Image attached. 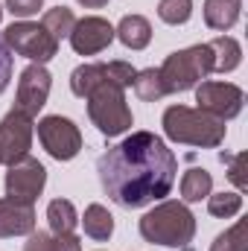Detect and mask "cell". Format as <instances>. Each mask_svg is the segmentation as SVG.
Wrapping results in <instances>:
<instances>
[{
	"label": "cell",
	"mask_w": 248,
	"mask_h": 251,
	"mask_svg": "<svg viewBox=\"0 0 248 251\" xmlns=\"http://www.w3.org/2000/svg\"><path fill=\"white\" fill-rule=\"evenodd\" d=\"M3 44L12 53H18V56H24V59H29V62H35V64L50 62L59 53V41L41 24H29V21H18V24L6 26Z\"/></svg>",
	"instance_id": "6"
},
{
	"label": "cell",
	"mask_w": 248,
	"mask_h": 251,
	"mask_svg": "<svg viewBox=\"0 0 248 251\" xmlns=\"http://www.w3.org/2000/svg\"><path fill=\"white\" fill-rule=\"evenodd\" d=\"M82 225H85V234L91 240H97V243H105L114 234V216L102 204H88L85 216H82Z\"/></svg>",
	"instance_id": "18"
},
{
	"label": "cell",
	"mask_w": 248,
	"mask_h": 251,
	"mask_svg": "<svg viewBox=\"0 0 248 251\" xmlns=\"http://www.w3.org/2000/svg\"><path fill=\"white\" fill-rule=\"evenodd\" d=\"M193 15V0H161L158 3V18L170 26H181Z\"/></svg>",
	"instance_id": "25"
},
{
	"label": "cell",
	"mask_w": 248,
	"mask_h": 251,
	"mask_svg": "<svg viewBox=\"0 0 248 251\" xmlns=\"http://www.w3.org/2000/svg\"><path fill=\"white\" fill-rule=\"evenodd\" d=\"M231 164V170H228V178L237 184V190L243 193L248 187V178H246V152L243 155H237V158H228V155H222V164Z\"/></svg>",
	"instance_id": "26"
},
{
	"label": "cell",
	"mask_w": 248,
	"mask_h": 251,
	"mask_svg": "<svg viewBox=\"0 0 248 251\" xmlns=\"http://www.w3.org/2000/svg\"><path fill=\"white\" fill-rule=\"evenodd\" d=\"M137 231L152 246L187 249L196 237V216L190 213L184 201H161L158 207L143 213Z\"/></svg>",
	"instance_id": "2"
},
{
	"label": "cell",
	"mask_w": 248,
	"mask_h": 251,
	"mask_svg": "<svg viewBox=\"0 0 248 251\" xmlns=\"http://www.w3.org/2000/svg\"><path fill=\"white\" fill-rule=\"evenodd\" d=\"M88 117L105 137H117L125 128H131L134 120H131V108L125 105V88L111 82L99 85L88 97Z\"/></svg>",
	"instance_id": "5"
},
{
	"label": "cell",
	"mask_w": 248,
	"mask_h": 251,
	"mask_svg": "<svg viewBox=\"0 0 248 251\" xmlns=\"http://www.w3.org/2000/svg\"><path fill=\"white\" fill-rule=\"evenodd\" d=\"M38 140L56 161H73L82 149V131L73 120L62 114H50L38 120Z\"/></svg>",
	"instance_id": "7"
},
{
	"label": "cell",
	"mask_w": 248,
	"mask_h": 251,
	"mask_svg": "<svg viewBox=\"0 0 248 251\" xmlns=\"http://www.w3.org/2000/svg\"><path fill=\"white\" fill-rule=\"evenodd\" d=\"M243 12V0H204V24L210 29L228 32Z\"/></svg>",
	"instance_id": "16"
},
{
	"label": "cell",
	"mask_w": 248,
	"mask_h": 251,
	"mask_svg": "<svg viewBox=\"0 0 248 251\" xmlns=\"http://www.w3.org/2000/svg\"><path fill=\"white\" fill-rule=\"evenodd\" d=\"M178 161L152 131H134L117 146H108L97 161V176L105 196L125 210L146 207L170 196Z\"/></svg>",
	"instance_id": "1"
},
{
	"label": "cell",
	"mask_w": 248,
	"mask_h": 251,
	"mask_svg": "<svg viewBox=\"0 0 248 251\" xmlns=\"http://www.w3.org/2000/svg\"><path fill=\"white\" fill-rule=\"evenodd\" d=\"M29 146H32V117L12 108L0 120V164L12 167L15 161L29 155Z\"/></svg>",
	"instance_id": "10"
},
{
	"label": "cell",
	"mask_w": 248,
	"mask_h": 251,
	"mask_svg": "<svg viewBox=\"0 0 248 251\" xmlns=\"http://www.w3.org/2000/svg\"><path fill=\"white\" fill-rule=\"evenodd\" d=\"M207 210L210 216H219V219H231L243 210V193H210L207 196Z\"/></svg>",
	"instance_id": "23"
},
{
	"label": "cell",
	"mask_w": 248,
	"mask_h": 251,
	"mask_svg": "<svg viewBox=\"0 0 248 251\" xmlns=\"http://www.w3.org/2000/svg\"><path fill=\"white\" fill-rule=\"evenodd\" d=\"M35 231V210L32 204H21L12 199H0V240L24 237Z\"/></svg>",
	"instance_id": "13"
},
{
	"label": "cell",
	"mask_w": 248,
	"mask_h": 251,
	"mask_svg": "<svg viewBox=\"0 0 248 251\" xmlns=\"http://www.w3.org/2000/svg\"><path fill=\"white\" fill-rule=\"evenodd\" d=\"M105 82L114 85V79H111V64L108 62L79 64V67L70 73V91H73L76 97H82V100H88V97H91L99 85H105Z\"/></svg>",
	"instance_id": "14"
},
{
	"label": "cell",
	"mask_w": 248,
	"mask_h": 251,
	"mask_svg": "<svg viewBox=\"0 0 248 251\" xmlns=\"http://www.w3.org/2000/svg\"><path fill=\"white\" fill-rule=\"evenodd\" d=\"M73 24H76V18H73V12L67 9V6H56V9H47L44 12V18H41V26L56 38V41H62L70 35V29H73Z\"/></svg>",
	"instance_id": "22"
},
{
	"label": "cell",
	"mask_w": 248,
	"mask_h": 251,
	"mask_svg": "<svg viewBox=\"0 0 248 251\" xmlns=\"http://www.w3.org/2000/svg\"><path fill=\"white\" fill-rule=\"evenodd\" d=\"M9 79H12V53H9V47L3 44V38H0V94L6 91Z\"/></svg>",
	"instance_id": "29"
},
{
	"label": "cell",
	"mask_w": 248,
	"mask_h": 251,
	"mask_svg": "<svg viewBox=\"0 0 248 251\" xmlns=\"http://www.w3.org/2000/svg\"><path fill=\"white\" fill-rule=\"evenodd\" d=\"M164 134L175 143L184 146H201V149H216L225 140V120H216L198 108L187 105H170L164 111Z\"/></svg>",
	"instance_id": "3"
},
{
	"label": "cell",
	"mask_w": 248,
	"mask_h": 251,
	"mask_svg": "<svg viewBox=\"0 0 248 251\" xmlns=\"http://www.w3.org/2000/svg\"><path fill=\"white\" fill-rule=\"evenodd\" d=\"M114 35L123 41V47H128V50H143L152 41V24L143 15H125L123 21L117 24Z\"/></svg>",
	"instance_id": "15"
},
{
	"label": "cell",
	"mask_w": 248,
	"mask_h": 251,
	"mask_svg": "<svg viewBox=\"0 0 248 251\" xmlns=\"http://www.w3.org/2000/svg\"><path fill=\"white\" fill-rule=\"evenodd\" d=\"M207 47H210V56H213V73H231L243 62V47L231 35H219V38L207 41Z\"/></svg>",
	"instance_id": "17"
},
{
	"label": "cell",
	"mask_w": 248,
	"mask_h": 251,
	"mask_svg": "<svg viewBox=\"0 0 248 251\" xmlns=\"http://www.w3.org/2000/svg\"><path fill=\"white\" fill-rule=\"evenodd\" d=\"M24 251H53V234L32 231L29 240H26V246H24Z\"/></svg>",
	"instance_id": "28"
},
{
	"label": "cell",
	"mask_w": 248,
	"mask_h": 251,
	"mask_svg": "<svg viewBox=\"0 0 248 251\" xmlns=\"http://www.w3.org/2000/svg\"><path fill=\"white\" fill-rule=\"evenodd\" d=\"M246 219H237L225 234L213 240L210 251H248V234H246Z\"/></svg>",
	"instance_id": "24"
},
{
	"label": "cell",
	"mask_w": 248,
	"mask_h": 251,
	"mask_svg": "<svg viewBox=\"0 0 248 251\" xmlns=\"http://www.w3.org/2000/svg\"><path fill=\"white\" fill-rule=\"evenodd\" d=\"M47 222H50V231H53L56 237L73 234V228H76V222H79L73 201H67V199H53V201L47 204Z\"/></svg>",
	"instance_id": "19"
},
{
	"label": "cell",
	"mask_w": 248,
	"mask_h": 251,
	"mask_svg": "<svg viewBox=\"0 0 248 251\" xmlns=\"http://www.w3.org/2000/svg\"><path fill=\"white\" fill-rule=\"evenodd\" d=\"M47 184V170L38 158H21L9 167L6 173V199L21 201V204H35V199L44 193Z\"/></svg>",
	"instance_id": "8"
},
{
	"label": "cell",
	"mask_w": 248,
	"mask_h": 251,
	"mask_svg": "<svg viewBox=\"0 0 248 251\" xmlns=\"http://www.w3.org/2000/svg\"><path fill=\"white\" fill-rule=\"evenodd\" d=\"M158 73H161V82H164L167 94L190 91V88H196L201 79H207L213 73L210 47L207 44H196V47H187V50H175V53H170L164 59Z\"/></svg>",
	"instance_id": "4"
},
{
	"label": "cell",
	"mask_w": 248,
	"mask_h": 251,
	"mask_svg": "<svg viewBox=\"0 0 248 251\" xmlns=\"http://www.w3.org/2000/svg\"><path fill=\"white\" fill-rule=\"evenodd\" d=\"M210 190H213V176L207 170L193 167L184 173V178H181V199L184 201H201L210 196Z\"/></svg>",
	"instance_id": "20"
},
{
	"label": "cell",
	"mask_w": 248,
	"mask_h": 251,
	"mask_svg": "<svg viewBox=\"0 0 248 251\" xmlns=\"http://www.w3.org/2000/svg\"><path fill=\"white\" fill-rule=\"evenodd\" d=\"M41 6H44V0H6V9L15 18H32V15H38Z\"/></svg>",
	"instance_id": "27"
},
{
	"label": "cell",
	"mask_w": 248,
	"mask_h": 251,
	"mask_svg": "<svg viewBox=\"0 0 248 251\" xmlns=\"http://www.w3.org/2000/svg\"><path fill=\"white\" fill-rule=\"evenodd\" d=\"M131 88H134V94H137L143 102H158V100H164V97H167V88H164V82H161V73H158L155 67L137 70V73H134V82H131Z\"/></svg>",
	"instance_id": "21"
},
{
	"label": "cell",
	"mask_w": 248,
	"mask_h": 251,
	"mask_svg": "<svg viewBox=\"0 0 248 251\" xmlns=\"http://www.w3.org/2000/svg\"><path fill=\"white\" fill-rule=\"evenodd\" d=\"M53 251H82V243L73 234H62V237L53 234Z\"/></svg>",
	"instance_id": "30"
},
{
	"label": "cell",
	"mask_w": 248,
	"mask_h": 251,
	"mask_svg": "<svg viewBox=\"0 0 248 251\" xmlns=\"http://www.w3.org/2000/svg\"><path fill=\"white\" fill-rule=\"evenodd\" d=\"M196 102H198V111L216 120H234L243 111L246 94L234 82H201L196 88Z\"/></svg>",
	"instance_id": "9"
},
{
	"label": "cell",
	"mask_w": 248,
	"mask_h": 251,
	"mask_svg": "<svg viewBox=\"0 0 248 251\" xmlns=\"http://www.w3.org/2000/svg\"><path fill=\"white\" fill-rule=\"evenodd\" d=\"M50 88H53V76L44 64H26L21 70V79H18V97H15V108L24 111L26 117H35L44 105H47V97H50Z\"/></svg>",
	"instance_id": "11"
},
{
	"label": "cell",
	"mask_w": 248,
	"mask_h": 251,
	"mask_svg": "<svg viewBox=\"0 0 248 251\" xmlns=\"http://www.w3.org/2000/svg\"><path fill=\"white\" fill-rule=\"evenodd\" d=\"M0 21H3V6H0Z\"/></svg>",
	"instance_id": "32"
},
{
	"label": "cell",
	"mask_w": 248,
	"mask_h": 251,
	"mask_svg": "<svg viewBox=\"0 0 248 251\" xmlns=\"http://www.w3.org/2000/svg\"><path fill=\"white\" fill-rule=\"evenodd\" d=\"M76 3H82L85 9H102V6H105L108 0H76Z\"/></svg>",
	"instance_id": "31"
},
{
	"label": "cell",
	"mask_w": 248,
	"mask_h": 251,
	"mask_svg": "<svg viewBox=\"0 0 248 251\" xmlns=\"http://www.w3.org/2000/svg\"><path fill=\"white\" fill-rule=\"evenodd\" d=\"M67 38H70V47L79 56H97V53L108 50V44L114 41V26L105 18L88 15V18H82V21L73 24V29H70Z\"/></svg>",
	"instance_id": "12"
}]
</instances>
